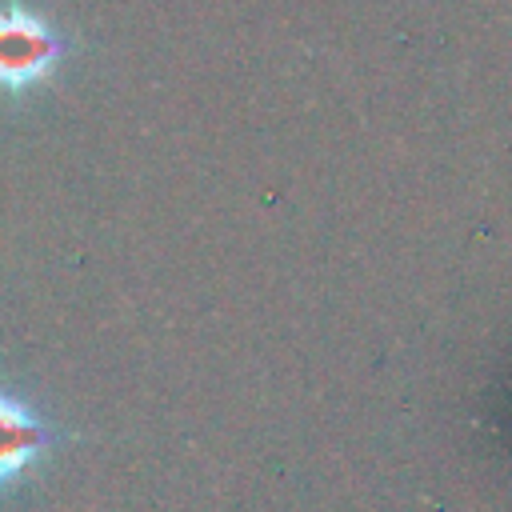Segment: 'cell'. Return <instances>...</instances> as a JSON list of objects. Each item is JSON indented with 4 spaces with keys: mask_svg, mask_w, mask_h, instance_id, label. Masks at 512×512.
Wrapping results in <instances>:
<instances>
[{
    "mask_svg": "<svg viewBox=\"0 0 512 512\" xmlns=\"http://www.w3.org/2000/svg\"><path fill=\"white\" fill-rule=\"evenodd\" d=\"M68 56V36L24 0L0 4V88L20 96L44 84Z\"/></svg>",
    "mask_w": 512,
    "mask_h": 512,
    "instance_id": "obj_1",
    "label": "cell"
},
{
    "mask_svg": "<svg viewBox=\"0 0 512 512\" xmlns=\"http://www.w3.org/2000/svg\"><path fill=\"white\" fill-rule=\"evenodd\" d=\"M56 428L0 380V492L24 484L52 452Z\"/></svg>",
    "mask_w": 512,
    "mask_h": 512,
    "instance_id": "obj_2",
    "label": "cell"
}]
</instances>
